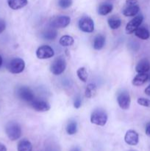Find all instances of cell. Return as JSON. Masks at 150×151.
<instances>
[{
  "mask_svg": "<svg viewBox=\"0 0 150 151\" xmlns=\"http://www.w3.org/2000/svg\"><path fill=\"white\" fill-rule=\"evenodd\" d=\"M124 141L129 145H137L138 144V142H139L138 134L133 130H129L125 134Z\"/></svg>",
  "mask_w": 150,
  "mask_h": 151,
  "instance_id": "4fadbf2b",
  "label": "cell"
},
{
  "mask_svg": "<svg viewBox=\"0 0 150 151\" xmlns=\"http://www.w3.org/2000/svg\"><path fill=\"white\" fill-rule=\"evenodd\" d=\"M6 28V24L3 19H0V34L4 31Z\"/></svg>",
  "mask_w": 150,
  "mask_h": 151,
  "instance_id": "4dcf8cb0",
  "label": "cell"
},
{
  "mask_svg": "<svg viewBox=\"0 0 150 151\" xmlns=\"http://www.w3.org/2000/svg\"><path fill=\"white\" fill-rule=\"evenodd\" d=\"M8 6L13 10H19L28 4L27 0H7Z\"/></svg>",
  "mask_w": 150,
  "mask_h": 151,
  "instance_id": "9a60e30c",
  "label": "cell"
},
{
  "mask_svg": "<svg viewBox=\"0 0 150 151\" xmlns=\"http://www.w3.org/2000/svg\"><path fill=\"white\" fill-rule=\"evenodd\" d=\"M113 10V5L110 3H102L98 8V13L101 16H106Z\"/></svg>",
  "mask_w": 150,
  "mask_h": 151,
  "instance_id": "e0dca14e",
  "label": "cell"
},
{
  "mask_svg": "<svg viewBox=\"0 0 150 151\" xmlns=\"http://www.w3.org/2000/svg\"><path fill=\"white\" fill-rule=\"evenodd\" d=\"M74 43L73 37L70 35H63L60 39V44L63 47H70Z\"/></svg>",
  "mask_w": 150,
  "mask_h": 151,
  "instance_id": "cb8c5ba5",
  "label": "cell"
},
{
  "mask_svg": "<svg viewBox=\"0 0 150 151\" xmlns=\"http://www.w3.org/2000/svg\"><path fill=\"white\" fill-rule=\"evenodd\" d=\"M148 80L149 81H150V72L148 74Z\"/></svg>",
  "mask_w": 150,
  "mask_h": 151,
  "instance_id": "d590c367",
  "label": "cell"
},
{
  "mask_svg": "<svg viewBox=\"0 0 150 151\" xmlns=\"http://www.w3.org/2000/svg\"><path fill=\"white\" fill-rule=\"evenodd\" d=\"M135 35L138 38H141L143 40H147L150 37V32L145 27H138L136 30L135 31Z\"/></svg>",
  "mask_w": 150,
  "mask_h": 151,
  "instance_id": "ac0fdd59",
  "label": "cell"
},
{
  "mask_svg": "<svg viewBox=\"0 0 150 151\" xmlns=\"http://www.w3.org/2000/svg\"><path fill=\"white\" fill-rule=\"evenodd\" d=\"M81 106H82V100H81V97L78 96L75 99L74 103V106L75 109H79Z\"/></svg>",
  "mask_w": 150,
  "mask_h": 151,
  "instance_id": "f1b7e54d",
  "label": "cell"
},
{
  "mask_svg": "<svg viewBox=\"0 0 150 151\" xmlns=\"http://www.w3.org/2000/svg\"><path fill=\"white\" fill-rule=\"evenodd\" d=\"M117 102L119 107L123 110L129 109L131 103L130 95L126 91H123L119 93L117 96Z\"/></svg>",
  "mask_w": 150,
  "mask_h": 151,
  "instance_id": "ba28073f",
  "label": "cell"
},
{
  "mask_svg": "<svg viewBox=\"0 0 150 151\" xmlns=\"http://www.w3.org/2000/svg\"><path fill=\"white\" fill-rule=\"evenodd\" d=\"M5 132L11 141H16L21 136V127L16 122H9L5 126Z\"/></svg>",
  "mask_w": 150,
  "mask_h": 151,
  "instance_id": "6da1fadb",
  "label": "cell"
},
{
  "mask_svg": "<svg viewBox=\"0 0 150 151\" xmlns=\"http://www.w3.org/2000/svg\"><path fill=\"white\" fill-rule=\"evenodd\" d=\"M2 63H3L2 57H1V55H0V67H1V65H2Z\"/></svg>",
  "mask_w": 150,
  "mask_h": 151,
  "instance_id": "e575fe53",
  "label": "cell"
},
{
  "mask_svg": "<svg viewBox=\"0 0 150 151\" xmlns=\"http://www.w3.org/2000/svg\"><path fill=\"white\" fill-rule=\"evenodd\" d=\"M77 131V123L75 121H70L66 126V132L69 135H74Z\"/></svg>",
  "mask_w": 150,
  "mask_h": 151,
  "instance_id": "d4e9b609",
  "label": "cell"
},
{
  "mask_svg": "<svg viewBox=\"0 0 150 151\" xmlns=\"http://www.w3.org/2000/svg\"><path fill=\"white\" fill-rule=\"evenodd\" d=\"M0 151H7V147L5 145L0 144Z\"/></svg>",
  "mask_w": 150,
  "mask_h": 151,
  "instance_id": "836d02e7",
  "label": "cell"
},
{
  "mask_svg": "<svg viewBox=\"0 0 150 151\" xmlns=\"http://www.w3.org/2000/svg\"><path fill=\"white\" fill-rule=\"evenodd\" d=\"M138 104L141 106H144V107H150V100L148 99L144 98V97H140L137 100Z\"/></svg>",
  "mask_w": 150,
  "mask_h": 151,
  "instance_id": "83f0119b",
  "label": "cell"
},
{
  "mask_svg": "<svg viewBox=\"0 0 150 151\" xmlns=\"http://www.w3.org/2000/svg\"><path fill=\"white\" fill-rule=\"evenodd\" d=\"M140 7L138 5V0H126V6L123 9L124 16L126 17L135 16L138 13Z\"/></svg>",
  "mask_w": 150,
  "mask_h": 151,
  "instance_id": "7a4b0ae2",
  "label": "cell"
},
{
  "mask_svg": "<svg viewBox=\"0 0 150 151\" xmlns=\"http://www.w3.org/2000/svg\"><path fill=\"white\" fill-rule=\"evenodd\" d=\"M79 27L82 32H92L94 30V22L88 16H83L79 21Z\"/></svg>",
  "mask_w": 150,
  "mask_h": 151,
  "instance_id": "30bf717a",
  "label": "cell"
},
{
  "mask_svg": "<svg viewBox=\"0 0 150 151\" xmlns=\"http://www.w3.org/2000/svg\"><path fill=\"white\" fill-rule=\"evenodd\" d=\"M66 68V61L63 57H59L54 60L50 67L51 73L54 75H59L63 73Z\"/></svg>",
  "mask_w": 150,
  "mask_h": 151,
  "instance_id": "8992f818",
  "label": "cell"
},
{
  "mask_svg": "<svg viewBox=\"0 0 150 151\" xmlns=\"http://www.w3.org/2000/svg\"><path fill=\"white\" fill-rule=\"evenodd\" d=\"M91 123L99 126H104L107 122V114L104 111L96 110L91 114Z\"/></svg>",
  "mask_w": 150,
  "mask_h": 151,
  "instance_id": "3957f363",
  "label": "cell"
},
{
  "mask_svg": "<svg viewBox=\"0 0 150 151\" xmlns=\"http://www.w3.org/2000/svg\"><path fill=\"white\" fill-rule=\"evenodd\" d=\"M145 132L146 134L149 137H150V122H149V123H147L146 126Z\"/></svg>",
  "mask_w": 150,
  "mask_h": 151,
  "instance_id": "1f68e13d",
  "label": "cell"
},
{
  "mask_svg": "<svg viewBox=\"0 0 150 151\" xmlns=\"http://www.w3.org/2000/svg\"><path fill=\"white\" fill-rule=\"evenodd\" d=\"M71 19L67 16H54L51 19L50 24L54 28H65L70 24Z\"/></svg>",
  "mask_w": 150,
  "mask_h": 151,
  "instance_id": "52a82bcc",
  "label": "cell"
},
{
  "mask_svg": "<svg viewBox=\"0 0 150 151\" xmlns=\"http://www.w3.org/2000/svg\"><path fill=\"white\" fill-rule=\"evenodd\" d=\"M107 23H108L109 27L112 29H116L120 27L121 24V21L118 16H113L109 18L107 20Z\"/></svg>",
  "mask_w": 150,
  "mask_h": 151,
  "instance_id": "44dd1931",
  "label": "cell"
},
{
  "mask_svg": "<svg viewBox=\"0 0 150 151\" xmlns=\"http://www.w3.org/2000/svg\"><path fill=\"white\" fill-rule=\"evenodd\" d=\"M150 70V62L147 59H142L135 66V71L138 73H146Z\"/></svg>",
  "mask_w": 150,
  "mask_h": 151,
  "instance_id": "5bb4252c",
  "label": "cell"
},
{
  "mask_svg": "<svg viewBox=\"0 0 150 151\" xmlns=\"http://www.w3.org/2000/svg\"><path fill=\"white\" fill-rule=\"evenodd\" d=\"M29 106L35 111L38 112H45L50 110L51 106L49 103H47L45 100H34L31 103H29Z\"/></svg>",
  "mask_w": 150,
  "mask_h": 151,
  "instance_id": "7c38bea8",
  "label": "cell"
},
{
  "mask_svg": "<svg viewBox=\"0 0 150 151\" xmlns=\"http://www.w3.org/2000/svg\"><path fill=\"white\" fill-rule=\"evenodd\" d=\"M18 151H32V143L26 139H23L20 141L17 146Z\"/></svg>",
  "mask_w": 150,
  "mask_h": 151,
  "instance_id": "d6986e66",
  "label": "cell"
},
{
  "mask_svg": "<svg viewBox=\"0 0 150 151\" xmlns=\"http://www.w3.org/2000/svg\"><path fill=\"white\" fill-rule=\"evenodd\" d=\"M16 94L19 99L27 103H31L35 100V95L31 88L27 86H20L16 90Z\"/></svg>",
  "mask_w": 150,
  "mask_h": 151,
  "instance_id": "277c9868",
  "label": "cell"
},
{
  "mask_svg": "<svg viewBox=\"0 0 150 151\" xmlns=\"http://www.w3.org/2000/svg\"><path fill=\"white\" fill-rule=\"evenodd\" d=\"M96 94V86L95 84L90 83L85 88V94L87 98H92Z\"/></svg>",
  "mask_w": 150,
  "mask_h": 151,
  "instance_id": "603a6c76",
  "label": "cell"
},
{
  "mask_svg": "<svg viewBox=\"0 0 150 151\" xmlns=\"http://www.w3.org/2000/svg\"><path fill=\"white\" fill-rule=\"evenodd\" d=\"M105 44V38L102 35H99L94 38L93 47L95 50H100L104 47Z\"/></svg>",
  "mask_w": 150,
  "mask_h": 151,
  "instance_id": "ffe728a7",
  "label": "cell"
},
{
  "mask_svg": "<svg viewBox=\"0 0 150 151\" xmlns=\"http://www.w3.org/2000/svg\"><path fill=\"white\" fill-rule=\"evenodd\" d=\"M54 55V50L48 45L40 47L36 51V56L39 59H49Z\"/></svg>",
  "mask_w": 150,
  "mask_h": 151,
  "instance_id": "8fae6325",
  "label": "cell"
},
{
  "mask_svg": "<svg viewBox=\"0 0 150 151\" xmlns=\"http://www.w3.org/2000/svg\"><path fill=\"white\" fill-rule=\"evenodd\" d=\"M46 151H60V150L57 145L51 144L46 147Z\"/></svg>",
  "mask_w": 150,
  "mask_h": 151,
  "instance_id": "f546056e",
  "label": "cell"
},
{
  "mask_svg": "<svg viewBox=\"0 0 150 151\" xmlns=\"http://www.w3.org/2000/svg\"><path fill=\"white\" fill-rule=\"evenodd\" d=\"M57 36V32L54 27L46 29L43 33V37L48 41H53Z\"/></svg>",
  "mask_w": 150,
  "mask_h": 151,
  "instance_id": "7402d4cb",
  "label": "cell"
},
{
  "mask_svg": "<svg viewBox=\"0 0 150 151\" xmlns=\"http://www.w3.org/2000/svg\"><path fill=\"white\" fill-rule=\"evenodd\" d=\"M144 92H145V94H146V95L150 96V85L149 86H147L146 88V89H145V91H144Z\"/></svg>",
  "mask_w": 150,
  "mask_h": 151,
  "instance_id": "d6a6232c",
  "label": "cell"
},
{
  "mask_svg": "<svg viewBox=\"0 0 150 151\" xmlns=\"http://www.w3.org/2000/svg\"><path fill=\"white\" fill-rule=\"evenodd\" d=\"M77 76L79 79L82 82L85 83L88 80V72H87L86 69L85 67H80L76 72Z\"/></svg>",
  "mask_w": 150,
  "mask_h": 151,
  "instance_id": "484cf974",
  "label": "cell"
},
{
  "mask_svg": "<svg viewBox=\"0 0 150 151\" xmlns=\"http://www.w3.org/2000/svg\"><path fill=\"white\" fill-rule=\"evenodd\" d=\"M144 20V16L142 15H138L134 17L131 21L128 22L126 26V32L129 35L135 32V31L141 26Z\"/></svg>",
  "mask_w": 150,
  "mask_h": 151,
  "instance_id": "9c48e42d",
  "label": "cell"
},
{
  "mask_svg": "<svg viewBox=\"0 0 150 151\" xmlns=\"http://www.w3.org/2000/svg\"><path fill=\"white\" fill-rule=\"evenodd\" d=\"M72 151H80V150H79V149H78V148H75L74 150H72Z\"/></svg>",
  "mask_w": 150,
  "mask_h": 151,
  "instance_id": "8d00e7d4",
  "label": "cell"
},
{
  "mask_svg": "<svg viewBox=\"0 0 150 151\" xmlns=\"http://www.w3.org/2000/svg\"><path fill=\"white\" fill-rule=\"evenodd\" d=\"M25 68V63L24 60L19 58L13 59L10 61L7 66V69L13 74H19L24 71Z\"/></svg>",
  "mask_w": 150,
  "mask_h": 151,
  "instance_id": "5b68a950",
  "label": "cell"
},
{
  "mask_svg": "<svg viewBox=\"0 0 150 151\" xmlns=\"http://www.w3.org/2000/svg\"><path fill=\"white\" fill-rule=\"evenodd\" d=\"M72 3V0H59L58 1V5L60 6L61 8L63 9H66L69 8L71 6Z\"/></svg>",
  "mask_w": 150,
  "mask_h": 151,
  "instance_id": "4316f807",
  "label": "cell"
},
{
  "mask_svg": "<svg viewBox=\"0 0 150 151\" xmlns=\"http://www.w3.org/2000/svg\"><path fill=\"white\" fill-rule=\"evenodd\" d=\"M148 81V74L146 73H138L132 80V85L135 86H140L145 83Z\"/></svg>",
  "mask_w": 150,
  "mask_h": 151,
  "instance_id": "2e32d148",
  "label": "cell"
}]
</instances>
